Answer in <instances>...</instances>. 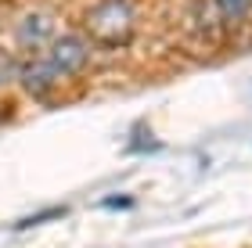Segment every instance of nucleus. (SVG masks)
I'll use <instances>...</instances> for the list:
<instances>
[{
	"label": "nucleus",
	"instance_id": "nucleus-5",
	"mask_svg": "<svg viewBox=\"0 0 252 248\" xmlns=\"http://www.w3.org/2000/svg\"><path fill=\"white\" fill-rule=\"evenodd\" d=\"M216 11L227 15V18H242L252 11V0H216Z\"/></svg>",
	"mask_w": 252,
	"mask_h": 248
},
{
	"label": "nucleus",
	"instance_id": "nucleus-6",
	"mask_svg": "<svg viewBox=\"0 0 252 248\" xmlns=\"http://www.w3.org/2000/svg\"><path fill=\"white\" fill-rule=\"evenodd\" d=\"M62 216H65V209H43L40 216H29V220H22L18 227L26 230V227H36V223H51V220H62Z\"/></svg>",
	"mask_w": 252,
	"mask_h": 248
},
{
	"label": "nucleus",
	"instance_id": "nucleus-8",
	"mask_svg": "<svg viewBox=\"0 0 252 248\" xmlns=\"http://www.w3.org/2000/svg\"><path fill=\"white\" fill-rule=\"evenodd\" d=\"M105 209H130L133 205V198H126V194H112V198H105L101 201Z\"/></svg>",
	"mask_w": 252,
	"mask_h": 248
},
{
	"label": "nucleus",
	"instance_id": "nucleus-1",
	"mask_svg": "<svg viewBox=\"0 0 252 248\" xmlns=\"http://www.w3.org/2000/svg\"><path fill=\"white\" fill-rule=\"evenodd\" d=\"M130 26H133V4L130 0H105L101 7L90 11V29H94V36L108 40V43H123L130 36Z\"/></svg>",
	"mask_w": 252,
	"mask_h": 248
},
{
	"label": "nucleus",
	"instance_id": "nucleus-4",
	"mask_svg": "<svg viewBox=\"0 0 252 248\" xmlns=\"http://www.w3.org/2000/svg\"><path fill=\"white\" fill-rule=\"evenodd\" d=\"M18 80L22 86L29 90V94H47V90L54 86V80H58V69H54L51 61H29V65H22L18 69Z\"/></svg>",
	"mask_w": 252,
	"mask_h": 248
},
{
	"label": "nucleus",
	"instance_id": "nucleus-3",
	"mask_svg": "<svg viewBox=\"0 0 252 248\" xmlns=\"http://www.w3.org/2000/svg\"><path fill=\"white\" fill-rule=\"evenodd\" d=\"M15 40H18L22 51H40V47H47V40H54V18L47 15V11H29V15L18 22Z\"/></svg>",
	"mask_w": 252,
	"mask_h": 248
},
{
	"label": "nucleus",
	"instance_id": "nucleus-2",
	"mask_svg": "<svg viewBox=\"0 0 252 248\" xmlns=\"http://www.w3.org/2000/svg\"><path fill=\"white\" fill-rule=\"evenodd\" d=\"M90 61V47L83 36H76V32H68V36H58L51 43V65L58 72H79L87 69Z\"/></svg>",
	"mask_w": 252,
	"mask_h": 248
},
{
	"label": "nucleus",
	"instance_id": "nucleus-7",
	"mask_svg": "<svg viewBox=\"0 0 252 248\" xmlns=\"http://www.w3.org/2000/svg\"><path fill=\"white\" fill-rule=\"evenodd\" d=\"M15 76H18V65L11 61L7 54H0V86H4V83H11Z\"/></svg>",
	"mask_w": 252,
	"mask_h": 248
}]
</instances>
